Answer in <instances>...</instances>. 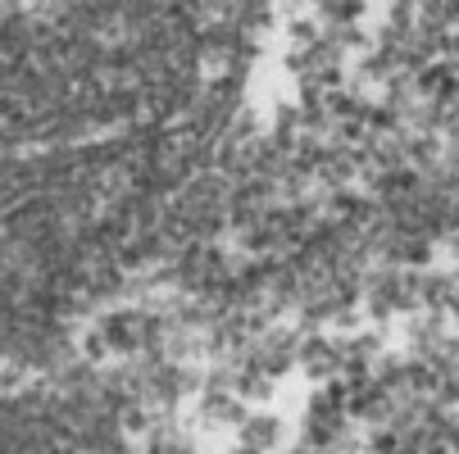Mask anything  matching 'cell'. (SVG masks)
Wrapping results in <instances>:
<instances>
[{
    "mask_svg": "<svg viewBox=\"0 0 459 454\" xmlns=\"http://www.w3.org/2000/svg\"><path fill=\"white\" fill-rule=\"evenodd\" d=\"M246 0H0V127L151 105L237 46Z\"/></svg>",
    "mask_w": 459,
    "mask_h": 454,
    "instance_id": "1",
    "label": "cell"
},
{
    "mask_svg": "<svg viewBox=\"0 0 459 454\" xmlns=\"http://www.w3.org/2000/svg\"><path fill=\"white\" fill-rule=\"evenodd\" d=\"M278 441V423H269V418H250V427H246V445L259 454V450H269Z\"/></svg>",
    "mask_w": 459,
    "mask_h": 454,
    "instance_id": "2",
    "label": "cell"
}]
</instances>
